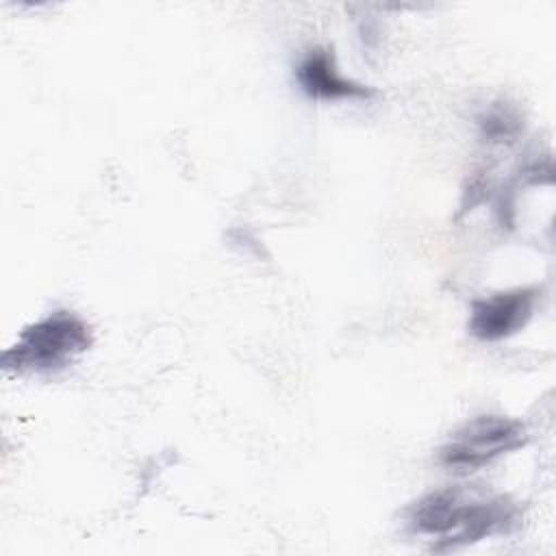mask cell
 I'll list each match as a JSON object with an SVG mask.
<instances>
[{
  "mask_svg": "<svg viewBox=\"0 0 556 556\" xmlns=\"http://www.w3.org/2000/svg\"><path fill=\"white\" fill-rule=\"evenodd\" d=\"M478 126H480L484 141L510 143L519 137L523 122H521L519 111L513 104L497 102L478 115Z\"/></svg>",
  "mask_w": 556,
  "mask_h": 556,
  "instance_id": "cell-6",
  "label": "cell"
},
{
  "mask_svg": "<svg viewBox=\"0 0 556 556\" xmlns=\"http://www.w3.org/2000/svg\"><path fill=\"white\" fill-rule=\"evenodd\" d=\"M541 289L536 285L495 291L469 306L467 330L478 341H502L517 334L534 315Z\"/></svg>",
  "mask_w": 556,
  "mask_h": 556,
  "instance_id": "cell-4",
  "label": "cell"
},
{
  "mask_svg": "<svg viewBox=\"0 0 556 556\" xmlns=\"http://www.w3.org/2000/svg\"><path fill=\"white\" fill-rule=\"evenodd\" d=\"M521 510L502 493H484L465 486H443L417 497L406 510V528L432 541L434 552L456 549L493 534L510 532Z\"/></svg>",
  "mask_w": 556,
  "mask_h": 556,
  "instance_id": "cell-1",
  "label": "cell"
},
{
  "mask_svg": "<svg viewBox=\"0 0 556 556\" xmlns=\"http://www.w3.org/2000/svg\"><path fill=\"white\" fill-rule=\"evenodd\" d=\"M528 443V430L519 419L504 415H478L456 428L439 447V463L456 473H471Z\"/></svg>",
  "mask_w": 556,
  "mask_h": 556,
  "instance_id": "cell-3",
  "label": "cell"
},
{
  "mask_svg": "<svg viewBox=\"0 0 556 556\" xmlns=\"http://www.w3.org/2000/svg\"><path fill=\"white\" fill-rule=\"evenodd\" d=\"M295 80L308 98L324 102L374 98L371 87L341 76L334 63V54L328 48L308 50L295 67Z\"/></svg>",
  "mask_w": 556,
  "mask_h": 556,
  "instance_id": "cell-5",
  "label": "cell"
},
{
  "mask_svg": "<svg viewBox=\"0 0 556 556\" xmlns=\"http://www.w3.org/2000/svg\"><path fill=\"white\" fill-rule=\"evenodd\" d=\"M93 345L91 326L72 311H52L28 324L2 352L7 374L50 376L67 369Z\"/></svg>",
  "mask_w": 556,
  "mask_h": 556,
  "instance_id": "cell-2",
  "label": "cell"
}]
</instances>
